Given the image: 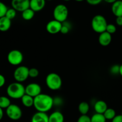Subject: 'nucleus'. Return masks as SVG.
I'll use <instances>...</instances> for the list:
<instances>
[{
  "instance_id": "28",
  "label": "nucleus",
  "mask_w": 122,
  "mask_h": 122,
  "mask_svg": "<svg viewBox=\"0 0 122 122\" xmlns=\"http://www.w3.org/2000/svg\"><path fill=\"white\" fill-rule=\"evenodd\" d=\"M39 70L36 68H31V69H29V76L30 77L35 78V77H37L39 76Z\"/></svg>"
},
{
  "instance_id": "25",
  "label": "nucleus",
  "mask_w": 122,
  "mask_h": 122,
  "mask_svg": "<svg viewBox=\"0 0 122 122\" xmlns=\"http://www.w3.org/2000/svg\"><path fill=\"white\" fill-rule=\"evenodd\" d=\"M70 29H71V25L70 23L66 21L62 23V27L60 31L62 34H67L70 32Z\"/></svg>"
},
{
  "instance_id": "30",
  "label": "nucleus",
  "mask_w": 122,
  "mask_h": 122,
  "mask_svg": "<svg viewBox=\"0 0 122 122\" xmlns=\"http://www.w3.org/2000/svg\"><path fill=\"white\" fill-rule=\"evenodd\" d=\"M119 71H120V66L113 65L110 68V72L113 75H117V74H119Z\"/></svg>"
},
{
  "instance_id": "19",
  "label": "nucleus",
  "mask_w": 122,
  "mask_h": 122,
  "mask_svg": "<svg viewBox=\"0 0 122 122\" xmlns=\"http://www.w3.org/2000/svg\"><path fill=\"white\" fill-rule=\"evenodd\" d=\"M21 103L25 107H31L34 104V98L30 95L25 94L21 98Z\"/></svg>"
},
{
  "instance_id": "13",
  "label": "nucleus",
  "mask_w": 122,
  "mask_h": 122,
  "mask_svg": "<svg viewBox=\"0 0 122 122\" xmlns=\"http://www.w3.org/2000/svg\"><path fill=\"white\" fill-rule=\"evenodd\" d=\"M45 0H30V8L38 12L41 11L45 5Z\"/></svg>"
},
{
  "instance_id": "37",
  "label": "nucleus",
  "mask_w": 122,
  "mask_h": 122,
  "mask_svg": "<svg viewBox=\"0 0 122 122\" xmlns=\"http://www.w3.org/2000/svg\"><path fill=\"white\" fill-rule=\"evenodd\" d=\"M104 1L105 2H107V3L112 4H113V3H114V2H115L116 1H117V0H104Z\"/></svg>"
},
{
  "instance_id": "31",
  "label": "nucleus",
  "mask_w": 122,
  "mask_h": 122,
  "mask_svg": "<svg viewBox=\"0 0 122 122\" xmlns=\"http://www.w3.org/2000/svg\"><path fill=\"white\" fill-rule=\"evenodd\" d=\"M77 122H91V117L87 115H81L79 117Z\"/></svg>"
},
{
  "instance_id": "2",
  "label": "nucleus",
  "mask_w": 122,
  "mask_h": 122,
  "mask_svg": "<svg viewBox=\"0 0 122 122\" xmlns=\"http://www.w3.org/2000/svg\"><path fill=\"white\" fill-rule=\"evenodd\" d=\"M7 94L10 98L13 99H21L25 92V87L21 83L15 82L10 83L7 88Z\"/></svg>"
},
{
  "instance_id": "33",
  "label": "nucleus",
  "mask_w": 122,
  "mask_h": 122,
  "mask_svg": "<svg viewBox=\"0 0 122 122\" xmlns=\"http://www.w3.org/2000/svg\"><path fill=\"white\" fill-rule=\"evenodd\" d=\"M112 122H122V115H116L115 117L112 120Z\"/></svg>"
},
{
  "instance_id": "4",
  "label": "nucleus",
  "mask_w": 122,
  "mask_h": 122,
  "mask_svg": "<svg viewBox=\"0 0 122 122\" xmlns=\"http://www.w3.org/2000/svg\"><path fill=\"white\" fill-rule=\"evenodd\" d=\"M45 82L48 88L52 91L58 90L62 86V79L56 73H51L46 76Z\"/></svg>"
},
{
  "instance_id": "20",
  "label": "nucleus",
  "mask_w": 122,
  "mask_h": 122,
  "mask_svg": "<svg viewBox=\"0 0 122 122\" xmlns=\"http://www.w3.org/2000/svg\"><path fill=\"white\" fill-rule=\"evenodd\" d=\"M78 110L81 115H86L89 110V105L88 102H81L79 104Z\"/></svg>"
},
{
  "instance_id": "18",
  "label": "nucleus",
  "mask_w": 122,
  "mask_h": 122,
  "mask_svg": "<svg viewBox=\"0 0 122 122\" xmlns=\"http://www.w3.org/2000/svg\"><path fill=\"white\" fill-rule=\"evenodd\" d=\"M64 116L58 111L53 112L49 116V122H64Z\"/></svg>"
},
{
  "instance_id": "22",
  "label": "nucleus",
  "mask_w": 122,
  "mask_h": 122,
  "mask_svg": "<svg viewBox=\"0 0 122 122\" xmlns=\"http://www.w3.org/2000/svg\"><path fill=\"white\" fill-rule=\"evenodd\" d=\"M11 104L9 98L5 96L0 97V107L2 109H7Z\"/></svg>"
},
{
  "instance_id": "5",
  "label": "nucleus",
  "mask_w": 122,
  "mask_h": 122,
  "mask_svg": "<svg viewBox=\"0 0 122 122\" xmlns=\"http://www.w3.org/2000/svg\"><path fill=\"white\" fill-rule=\"evenodd\" d=\"M69 15L68 8L65 5L58 4L55 7L53 11V16L54 20L61 23L66 21Z\"/></svg>"
},
{
  "instance_id": "1",
  "label": "nucleus",
  "mask_w": 122,
  "mask_h": 122,
  "mask_svg": "<svg viewBox=\"0 0 122 122\" xmlns=\"http://www.w3.org/2000/svg\"><path fill=\"white\" fill-rule=\"evenodd\" d=\"M54 104V99L48 94L41 93L34 98L33 107L37 112L46 113L52 108Z\"/></svg>"
},
{
  "instance_id": "21",
  "label": "nucleus",
  "mask_w": 122,
  "mask_h": 122,
  "mask_svg": "<svg viewBox=\"0 0 122 122\" xmlns=\"http://www.w3.org/2000/svg\"><path fill=\"white\" fill-rule=\"evenodd\" d=\"M35 13V12L33 10H32L31 8H28L22 12L21 13V16L22 18L25 20H30L34 17Z\"/></svg>"
},
{
  "instance_id": "36",
  "label": "nucleus",
  "mask_w": 122,
  "mask_h": 122,
  "mask_svg": "<svg viewBox=\"0 0 122 122\" xmlns=\"http://www.w3.org/2000/svg\"><path fill=\"white\" fill-rule=\"evenodd\" d=\"M4 116V112H3V109L1 108L0 107V121L2 120V119L3 118Z\"/></svg>"
},
{
  "instance_id": "10",
  "label": "nucleus",
  "mask_w": 122,
  "mask_h": 122,
  "mask_svg": "<svg viewBox=\"0 0 122 122\" xmlns=\"http://www.w3.org/2000/svg\"><path fill=\"white\" fill-rule=\"evenodd\" d=\"M11 6L17 11L22 13L30 8V0H12Z\"/></svg>"
},
{
  "instance_id": "8",
  "label": "nucleus",
  "mask_w": 122,
  "mask_h": 122,
  "mask_svg": "<svg viewBox=\"0 0 122 122\" xmlns=\"http://www.w3.org/2000/svg\"><path fill=\"white\" fill-rule=\"evenodd\" d=\"M6 114L11 120H18L22 116V110L19 106L11 104L6 109Z\"/></svg>"
},
{
  "instance_id": "6",
  "label": "nucleus",
  "mask_w": 122,
  "mask_h": 122,
  "mask_svg": "<svg viewBox=\"0 0 122 122\" xmlns=\"http://www.w3.org/2000/svg\"><path fill=\"white\" fill-rule=\"evenodd\" d=\"M29 69L25 66H18L15 69L13 73L14 79L15 81L19 83H22L27 79L29 76Z\"/></svg>"
},
{
  "instance_id": "14",
  "label": "nucleus",
  "mask_w": 122,
  "mask_h": 122,
  "mask_svg": "<svg viewBox=\"0 0 122 122\" xmlns=\"http://www.w3.org/2000/svg\"><path fill=\"white\" fill-rule=\"evenodd\" d=\"M31 122H49V116L46 113L37 112L32 116Z\"/></svg>"
},
{
  "instance_id": "32",
  "label": "nucleus",
  "mask_w": 122,
  "mask_h": 122,
  "mask_svg": "<svg viewBox=\"0 0 122 122\" xmlns=\"http://www.w3.org/2000/svg\"><path fill=\"white\" fill-rule=\"evenodd\" d=\"M89 4L92 5H96L102 2V0H86Z\"/></svg>"
},
{
  "instance_id": "3",
  "label": "nucleus",
  "mask_w": 122,
  "mask_h": 122,
  "mask_svg": "<svg viewBox=\"0 0 122 122\" xmlns=\"http://www.w3.org/2000/svg\"><path fill=\"white\" fill-rule=\"evenodd\" d=\"M107 25L108 23L106 18L102 15L98 14L95 15L92 19V28L94 31L100 34L102 32H106Z\"/></svg>"
},
{
  "instance_id": "16",
  "label": "nucleus",
  "mask_w": 122,
  "mask_h": 122,
  "mask_svg": "<svg viewBox=\"0 0 122 122\" xmlns=\"http://www.w3.org/2000/svg\"><path fill=\"white\" fill-rule=\"evenodd\" d=\"M112 11L113 14L115 16L121 17L122 16V1L117 0L114 3L112 4Z\"/></svg>"
},
{
  "instance_id": "7",
  "label": "nucleus",
  "mask_w": 122,
  "mask_h": 122,
  "mask_svg": "<svg viewBox=\"0 0 122 122\" xmlns=\"http://www.w3.org/2000/svg\"><path fill=\"white\" fill-rule=\"evenodd\" d=\"M7 60L11 65L19 66L22 63L23 60V55L19 50H11L7 55Z\"/></svg>"
},
{
  "instance_id": "15",
  "label": "nucleus",
  "mask_w": 122,
  "mask_h": 122,
  "mask_svg": "<svg viewBox=\"0 0 122 122\" xmlns=\"http://www.w3.org/2000/svg\"><path fill=\"white\" fill-rule=\"evenodd\" d=\"M107 108H108V107H107V103L102 100L97 101L94 104V110L96 113L103 114L104 112L107 110Z\"/></svg>"
},
{
  "instance_id": "26",
  "label": "nucleus",
  "mask_w": 122,
  "mask_h": 122,
  "mask_svg": "<svg viewBox=\"0 0 122 122\" xmlns=\"http://www.w3.org/2000/svg\"><path fill=\"white\" fill-rule=\"evenodd\" d=\"M16 11H17L15 10L13 8H8L5 16L9 19L10 20H13L16 16Z\"/></svg>"
},
{
  "instance_id": "27",
  "label": "nucleus",
  "mask_w": 122,
  "mask_h": 122,
  "mask_svg": "<svg viewBox=\"0 0 122 122\" xmlns=\"http://www.w3.org/2000/svg\"><path fill=\"white\" fill-rule=\"evenodd\" d=\"M8 8L6 5L2 2L0 1V18L4 17L5 15Z\"/></svg>"
},
{
  "instance_id": "39",
  "label": "nucleus",
  "mask_w": 122,
  "mask_h": 122,
  "mask_svg": "<svg viewBox=\"0 0 122 122\" xmlns=\"http://www.w3.org/2000/svg\"><path fill=\"white\" fill-rule=\"evenodd\" d=\"M76 1H77V2H81V1H83L84 0H75Z\"/></svg>"
},
{
  "instance_id": "42",
  "label": "nucleus",
  "mask_w": 122,
  "mask_h": 122,
  "mask_svg": "<svg viewBox=\"0 0 122 122\" xmlns=\"http://www.w3.org/2000/svg\"><path fill=\"white\" fill-rule=\"evenodd\" d=\"M121 114L122 115V113H121Z\"/></svg>"
},
{
  "instance_id": "17",
  "label": "nucleus",
  "mask_w": 122,
  "mask_h": 122,
  "mask_svg": "<svg viewBox=\"0 0 122 122\" xmlns=\"http://www.w3.org/2000/svg\"><path fill=\"white\" fill-rule=\"evenodd\" d=\"M11 26V20L5 16L0 18V31L6 32L8 30Z\"/></svg>"
},
{
  "instance_id": "9",
  "label": "nucleus",
  "mask_w": 122,
  "mask_h": 122,
  "mask_svg": "<svg viewBox=\"0 0 122 122\" xmlns=\"http://www.w3.org/2000/svg\"><path fill=\"white\" fill-rule=\"evenodd\" d=\"M25 92L27 95L35 98L41 94V87L38 83H29L25 87Z\"/></svg>"
},
{
  "instance_id": "38",
  "label": "nucleus",
  "mask_w": 122,
  "mask_h": 122,
  "mask_svg": "<svg viewBox=\"0 0 122 122\" xmlns=\"http://www.w3.org/2000/svg\"><path fill=\"white\" fill-rule=\"evenodd\" d=\"M119 74L121 75V76L122 77V64L120 66V71H119Z\"/></svg>"
},
{
  "instance_id": "41",
  "label": "nucleus",
  "mask_w": 122,
  "mask_h": 122,
  "mask_svg": "<svg viewBox=\"0 0 122 122\" xmlns=\"http://www.w3.org/2000/svg\"><path fill=\"white\" fill-rule=\"evenodd\" d=\"M45 1H52V0H45Z\"/></svg>"
},
{
  "instance_id": "40",
  "label": "nucleus",
  "mask_w": 122,
  "mask_h": 122,
  "mask_svg": "<svg viewBox=\"0 0 122 122\" xmlns=\"http://www.w3.org/2000/svg\"><path fill=\"white\" fill-rule=\"evenodd\" d=\"M64 1H70V0H64Z\"/></svg>"
},
{
  "instance_id": "23",
  "label": "nucleus",
  "mask_w": 122,
  "mask_h": 122,
  "mask_svg": "<svg viewBox=\"0 0 122 122\" xmlns=\"http://www.w3.org/2000/svg\"><path fill=\"white\" fill-rule=\"evenodd\" d=\"M104 116L106 120H112L116 116V113L115 110L113 108H108L107 110L104 112Z\"/></svg>"
},
{
  "instance_id": "34",
  "label": "nucleus",
  "mask_w": 122,
  "mask_h": 122,
  "mask_svg": "<svg viewBox=\"0 0 122 122\" xmlns=\"http://www.w3.org/2000/svg\"><path fill=\"white\" fill-rule=\"evenodd\" d=\"M5 83V78L2 75L0 74V88H2Z\"/></svg>"
},
{
  "instance_id": "12",
  "label": "nucleus",
  "mask_w": 122,
  "mask_h": 122,
  "mask_svg": "<svg viewBox=\"0 0 122 122\" xmlns=\"http://www.w3.org/2000/svg\"><path fill=\"white\" fill-rule=\"evenodd\" d=\"M112 35L109 33L106 32H102L100 33L98 37V42L99 44L103 46H108L110 45L112 42Z\"/></svg>"
},
{
  "instance_id": "29",
  "label": "nucleus",
  "mask_w": 122,
  "mask_h": 122,
  "mask_svg": "<svg viewBox=\"0 0 122 122\" xmlns=\"http://www.w3.org/2000/svg\"><path fill=\"white\" fill-rule=\"evenodd\" d=\"M116 30L117 28L114 25H113V24H108L107 25L106 31L107 32H108V33H109L110 34H114V33H116Z\"/></svg>"
},
{
  "instance_id": "35",
  "label": "nucleus",
  "mask_w": 122,
  "mask_h": 122,
  "mask_svg": "<svg viewBox=\"0 0 122 122\" xmlns=\"http://www.w3.org/2000/svg\"><path fill=\"white\" fill-rule=\"evenodd\" d=\"M116 23L118 26H122V16L121 17H117L116 19Z\"/></svg>"
},
{
  "instance_id": "24",
  "label": "nucleus",
  "mask_w": 122,
  "mask_h": 122,
  "mask_svg": "<svg viewBox=\"0 0 122 122\" xmlns=\"http://www.w3.org/2000/svg\"><path fill=\"white\" fill-rule=\"evenodd\" d=\"M91 122H106V119L102 114L95 113L91 117Z\"/></svg>"
},
{
  "instance_id": "11",
  "label": "nucleus",
  "mask_w": 122,
  "mask_h": 122,
  "mask_svg": "<svg viewBox=\"0 0 122 122\" xmlns=\"http://www.w3.org/2000/svg\"><path fill=\"white\" fill-rule=\"evenodd\" d=\"M61 27L62 23L54 19L48 23L46 26V29L50 34L55 35L60 32Z\"/></svg>"
}]
</instances>
